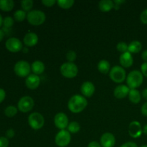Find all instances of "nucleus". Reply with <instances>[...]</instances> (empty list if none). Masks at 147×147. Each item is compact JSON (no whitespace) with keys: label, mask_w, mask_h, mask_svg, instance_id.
Instances as JSON below:
<instances>
[{"label":"nucleus","mask_w":147,"mask_h":147,"mask_svg":"<svg viewBox=\"0 0 147 147\" xmlns=\"http://www.w3.org/2000/svg\"><path fill=\"white\" fill-rule=\"evenodd\" d=\"M39 37L36 33L30 32L24 35L23 39V42L25 45L26 47H32L35 46L38 43Z\"/></svg>","instance_id":"16"},{"label":"nucleus","mask_w":147,"mask_h":147,"mask_svg":"<svg viewBox=\"0 0 147 147\" xmlns=\"http://www.w3.org/2000/svg\"><path fill=\"white\" fill-rule=\"evenodd\" d=\"M14 71L17 76L20 78H27L30 75L31 65L25 60H20L14 67Z\"/></svg>","instance_id":"6"},{"label":"nucleus","mask_w":147,"mask_h":147,"mask_svg":"<svg viewBox=\"0 0 147 147\" xmlns=\"http://www.w3.org/2000/svg\"><path fill=\"white\" fill-rule=\"evenodd\" d=\"M131 89L126 85H119L115 88L113 90V95L118 99H123L129 96Z\"/></svg>","instance_id":"18"},{"label":"nucleus","mask_w":147,"mask_h":147,"mask_svg":"<svg viewBox=\"0 0 147 147\" xmlns=\"http://www.w3.org/2000/svg\"><path fill=\"white\" fill-rule=\"evenodd\" d=\"M120 147H138L137 144L134 142H127L123 144Z\"/></svg>","instance_id":"38"},{"label":"nucleus","mask_w":147,"mask_h":147,"mask_svg":"<svg viewBox=\"0 0 147 147\" xmlns=\"http://www.w3.org/2000/svg\"><path fill=\"white\" fill-rule=\"evenodd\" d=\"M14 136H15V131H14V129H9L6 132V137L7 139H12Z\"/></svg>","instance_id":"37"},{"label":"nucleus","mask_w":147,"mask_h":147,"mask_svg":"<svg viewBox=\"0 0 147 147\" xmlns=\"http://www.w3.org/2000/svg\"><path fill=\"white\" fill-rule=\"evenodd\" d=\"M142 97L145 99V100H147V88L144 89V90H142Z\"/></svg>","instance_id":"43"},{"label":"nucleus","mask_w":147,"mask_h":147,"mask_svg":"<svg viewBox=\"0 0 147 147\" xmlns=\"http://www.w3.org/2000/svg\"><path fill=\"white\" fill-rule=\"evenodd\" d=\"M40 78L35 74H30L28 77L26 78L25 85L27 88L30 90H35L40 86Z\"/></svg>","instance_id":"15"},{"label":"nucleus","mask_w":147,"mask_h":147,"mask_svg":"<svg viewBox=\"0 0 147 147\" xmlns=\"http://www.w3.org/2000/svg\"><path fill=\"white\" fill-rule=\"evenodd\" d=\"M3 20H4V19L2 18L1 14H0V27H1V26L3 24Z\"/></svg>","instance_id":"47"},{"label":"nucleus","mask_w":147,"mask_h":147,"mask_svg":"<svg viewBox=\"0 0 147 147\" xmlns=\"http://www.w3.org/2000/svg\"><path fill=\"white\" fill-rule=\"evenodd\" d=\"M140 20L144 24H147V9L144 10L140 14Z\"/></svg>","instance_id":"34"},{"label":"nucleus","mask_w":147,"mask_h":147,"mask_svg":"<svg viewBox=\"0 0 147 147\" xmlns=\"http://www.w3.org/2000/svg\"><path fill=\"white\" fill-rule=\"evenodd\" d=\"M14 19H13L12 17H9V16L6 17L3 20V26H4L3 27H5V28L7 29H11V27L14 25Z\"/></svg>","instance_id":"30"},{"label":"nucleus","mask_w":147,"mask_h":147,"mask_svg":"<svg viewBox=\"0 0 147 147\" xmlns=\"http://www.w3.org/2000/svg\"><path fill=\"white\" fill-rule=\"evenodd\" d=\"M142 50V44L138 40H134L131 42L129 43L128 52L131 54H136L139 53Z\"/></svg>","instance_id":"23"},{"label":"nucleus","mask_w":147,"mask_h":147,"mask_svg":"<svg viewBox=\"0 0 147 147\" xmlns=\"http://www.w3.org/2000/svg\"><path fill=\"white\" fill-rule=\"evenodd\" d=\"M114 2L111 0H101L98 3L99 9L102 12H109L114 9Z\"/></svg>","instance_id":"20"},{"label":"nucleus","mask_w":147,"mask_h":147,"mask_svg":"<svg viewBox=\"0 0 147 147\" xmlns=\"http://www.w3.org/2000/svg\"><path fill=\"white\" fill-rule=\"evenodd\" d=\"M34 1L32 0H23L21 1L22 9L24 10L25 12H30L32 10Z\"/></svg>","instance_id":"27"},{"label":"nucleus","mask_w":147,"mask_h":147,"mask_svg":"<svg viewBox=\"0 0 147 147\" xmlns=\"http://www.w3.org/2000/svg\"><path fill=\"white\" fill-rule=\"evenodd\" d=\"M88 147H102L100 143H98V142L96 141H93V142H90V143L88 145Z\"/></svg>","instance_id":"41"},{"label":"nucleus","mask_w":147,"mask_h":147,"mask_svg":"<svg viewBox=\"0 0 147 147\" xmlns=\"http://www.w3.org/2000/svg\"><path fill=\"white\" fill-rule=\"evenodd\" d=\"M126 84L130 89H137L144 82V76L139 70H132L126 77Z\"/></svg>","instance_id":"2"},{"label":"nucleus","mask_w":147,"mask_h":147,"mask_svg":"<svg viewBox=\"0 0 147 147\" xmlns=\"http://www.w3.org/2000/svg\"><path fill=\"white\" fill-rule=\"evenodd\" d=\"M129 99L134 104H138L142 100V93L137 89H131L129 93Z\"/></svg>","instance_id":"21"},{"label":"nucleus","mask_w":147,"mask_h":147,"mask_svg":"<svg viewBox=\"0 0 147 147\" xmlns=\"http://www.w3.org/2000/svg\"><path fill=\"white\" fill-rule=\"evenodd\" d=\"M88 106V100L86 97L79 94L71 96L67 102L69 111L73 113H79L86 109Z\"/></svg>","instance_id":"1"},{"label":"nucleus","mask_w":147,"mask_h":147,"mask_svg":"<svg viewBox=\"0 0 147 147\" xmlns=\"http://www.w3.org/2000/svg\"><path fill=\"white\" fill-rule=\"evenodd\" d=\"M6 98V92L4 89L0 88V103L2 101H4V100Z\"/></svg>","instance_id":"40"},{"label":"nucleus","mask_w":147,"mask_h":147,"mask_svg":"<svg viewBox=\"0 0 147 147\" xmlns=\"http://www.w3.org/2000/svg\"><path fill=\"white\" fill-rule=\"evenodd\" d=\"M142 58L144 62L147 63V50H144L142 53Z\"/></svg>","instance_id":"42"},{"label":"nucleus","mask_w":147,"mask_h":147,"mask_svg":"<svg viewBox=\"0 0 147 147\" xmlns=\"http://www.w3.org/2000/svg\"><path fill=\"white\" fill-rule=\"evenodd\" d=\"M67 129L70 134H77L80 131V125L78 122L72 121L69 123Z\"/></svg>","instance_id":"26"},{"label":"nucleus","mask_w":147,"mask_h":147,"mask_svg":"<svg viewBox=\"0 0 147 147\" xmlns=\"http://www.w3.org/2000/svg\"><path fill=\"white\" fill-rule=\"evenodd\" d=\"M76 58H77V54L74 50H69L66 53V59L69 63H74Z\"/></svg>","instance_id":"32"},{"label":"nucleus","mask_w":147,"mask_h":147,"mask_svg":"<svg viewBox=\"0 0 147 147\" xmlns=\"http://www.w3.org/2000/svg\"><path fill=\"white\" fill-rule=\"evenodd\" d=\"M97 68L98 71L102 74H108L111 69L110 63L106 60H100L97 65Z\"/></svg>","instance_id":"22"},{"label":"nucleus","mask_w":147,"mask_h":147,"mask_svg":"<svg viewBox=\"0 0 147 147\" xmlns=\"http://www.w3.org/2000/svg\"><path fill=\"white\" fill-rule=\"evenodd\" d=\"M4 36H5V33H4V30H3L2 29H0V42L2 41Z\"/></svg>","instance_id":"44"},{"label":"nucleus","mask_w":147,"mask_h":147,"mask_svg":"<svg viewBox=\"0 0 147 147\" xmlns=\"http://www.w3.org/2000/svg\"><path fill=\"white\" fill-rule=\"evenodd\" d=\"M111 80L116 83H121L126 80V71L121 66L116 65L111 67L109 72Z\"/></svg>","instance_id":"4"},{"label":"nucleus","mask_w":147,"mask_h":147,"mask_svg":"<svg viewBox=\"0 0 147 147\" xmlns=\"http://www.w3.org/2000/svg\"><path fill=\"white\" fill-rule=\"evenodd\" d=\"M54 123L56 128L60 130H65L69 124V119L67 115L63 112L57 113L55 116Z\"/></svg>","instance_id":"11"},{"label":"nucleus","mask_w":147,"mask_h":147,"mask_svg":"<svg viewBox=\"0 0 147 147\" xmlns=\"http://www.w3.org/2000/svg\"><path fill=\"white\" fill-rule=\"evenodd\" d=\"M6 48L11 53H18L22 50L23 45L22 42L20 39L17 37H10L6 41Z\"/></svg>","instance_id":"10"},{"label":"nucleus","mask_w":147,"mask_h":147,"mask_svg":"<svg viewBox=\"0 0 147 147\" xmlns=\"http://www.w3.org/2000/svg\"><path fill=\"white\" fill-rule=\"evenodd\" d=\"M57 3L55 0H42V4L47 7H52Z\"/></svg>","instance_id":"33"},{"label":"nucleus","mask_w":147,"mask_h":147,"mask_svg":"<svg viewBox=\"0 0 147 147\" xmlns=\"http://www.w3.org/2000/svg\"><path fill=\"white\" fill-rule=\"evenodd\" d=\"M22 52L24 53H27L29 52V47H23V48H22Z\"/></svg>","instance_id":"46"},{"label":"nucleus","mask_w":147,"mask_h":147,"mask_svg":"<svg viewBox=\"0 0 147 147\" xmlns=\"http://www.w3.org/2000/svg\"><path fill=\"white\" fill-rule=\"evenodd\" d=\"M143 134V129L137 121H133L129 125V134L131 137L134 139H138Z\"/></svg>","instance_id":"12"},{"label":"nucleus","mask_w":147,"mask_h":147,"mask_svg":"<svg viewBox=\"0 0 147 147\" xmlns=\"http://www.w3.org/2000/svg\"><path fill=\"white\" fill-rule=\"evenodd\" d=\"M27 20L31 25L40 26L45 22L46 15L44 11L41 10L32 9L27 13Z\"/></svg>","instance_id":"3"},{"label":"nucleus","mask_w":147,"mask_h":147,"mask_svg":"<svg viewBox=\"0 0 147 147\" xmlns=\"http://www.w3.org/2000/svg\"><path fill=\"white\" fill-rule=\"evenodd\" d=\"M18 112V109L17 107L14 106H9L4 110V114L7 117H14V116H16Z\"/></svg>","instance_id":"29"},{"label":"nucleus","mask_w":147,"mask_h":147,"mask_svg":"<svg viewBox=\"0 0 147 147\" xmlns=\"http://www.w3.org/2000/svg\"><path fill=\"white\" fill-rule=\"evenodd\" d=\"M140 147H147V144H144L142 146H141Z\"/></svg>","instance_id":"48"},{"label":"nucleus","mask_w":147,"mask_h":147,"mask_svg":"<svg viewBox=\"0 0 147 147\" xmlns=\"http://www.w3.org/2000/svg\"><path fill=\"white\" fill-rule=\"evenodd\" d=\"M71 142V134L67 130H60L55 137V143L59 147H66Z\"/></svg>","instance_id":"8"},{"label":"nucleus","mask_w":147,"mask_h":147,"mask_svg":"<svg viewBox=\"0 0 147 147\" xmlns=\"http://www.w3.org/2000/svg\"><path fill=\"white\" fill-rule=\"evenodd\" d=\"M116 49H117V50L119 53L123 54V53L128 52L129 45H127L126 42H120L118 43L117 45H116Z\"/></svg>","instance_id":"31"},{"label":"nucleus","mask_w":147,"mask_h":147,"mask_svg":"<svg viewBox=\"0 0 147 147\" xmlns=\"http://www.w3.org/2000/svg\"><path fill=\"white\" fill-rule=\"evenodd\" d=\"M141 112L143 116L147 117V101L142 105V108H141Z\"/></svg>","instance_id":"39"},{"label":"nucleus","mask_w":147,"mask_h":147,"mask_svg":"<svg viewBox=\"0 0 147 147\" xmlns=\"http://www.w3.org/2000/svg\"><path fill=\"white\" fill-rule=\"evenodd\" d=\"M34 106V100L31 96H25L22 97L17 103V109L22 113H27L32 110Z\"/></svg>","instance_id":"9"},{"label":"nucleus","mask_w":147,"mask_h":147,"mask_svg":"<svg viewBox=\"0 0 147 147\" xmlns=\"http://www.w3.org/2000/svg\"><path fill=\"white\" fill-rule=\"evenodd\" d=\"M57 4L60 8L68 9L74 5L75 1L74 0H58L57 1Z\"/></svg>","instance_id":"25"},{"label":"nucleus","mask_w":147,"mask_h":147,"mask_svg":"<svg viewBox=\"0 0 147 147\" xmlns=\"http://www.w3.org/2000/svg\"><path fill=\"white\" fill-rule=\"evenodd\" d=\"M143 133L145 135H147V124H145L143 127Z\"/></svg>","instance_id":"45"},{"label":"nucleus","mask_w":147,"mask_h":147,"mask_svg":"<svg viewBox=\"0 0 147 147\" xmlns=\"http://www.w3.org/2000/svg\"><path fill=\"white\" fill-rule=\"evenodd\" d=\"M28 123L34 130H40L44 126L45 119L38 112H33L28 116Z\"/></svg>","instance_id":"7"},{"label":"nucleus","mask_w":147,"mask_h":147,"mask_svg":"<svg viewBox=\"0 0 147 147\" xmlns=\"http://www.w3.org/2000/svg\"><path fill=\"white\" fill-rule=\"evenodd\" d=\"M96 91L94 84L90 81H86L80 86V92L82 95L86 98H90L93 96Z\"/></svg>","instance_id":"14"},{"label":"nucleus","mask_w":147,"mask_h":147,"mask_svg":"<svg viewBox=\"0 0 147 147\" xmlns=\"http://www.w3.org/2000/svg\"><path fill=\"white\" fill-rule=\"evenodd\" d=\"M27 12L22 9H18L14 13V19L17 22H23L27 19Z\"/></svg>","instance_id":"28"},{"label":"nucleus","mask_w":147,"mask_h":147,"mask_svg":"<svg viewBox=\"0 0 147 147\" xmlns=\"http://www.w3.org/2000/svg\"><path fill=\"white\" fill-rule=\"evenodd\" d=\"M60 73L66 78H74L78 73V67L74 63H64L60 67Z\"/></svg>","instance_id":"5"},{"label":"nucleus","mask_w":147,"mask_h":147,"mask_svg":"<svg viewBox=\"0 0 147 147\" xmlns=\"http://www.w3.org/2000/svg\"><path fill=\"white\" fill-rule=\"evenodd\" d=\"M100 144L102 147H113L116 144V137L111 132H106L100 137Z\"/></svg>","instance_id":"13"},{"label":"nucleus","mask_w":147,"mask_h":147,"mask_svg":"<svg viewBox=\"0 0 147 147\" xmlns=\"http://www.w3.org/2000/svg\"><path fill=\"white\" fill-rule=\"evenodd\" d=\"M119 62H120L121 67L123 68H129V67H131L134 63L132 54L129 52L123 53V54L121 55L120 57H119Z\"/></svg>","instance_id":"17"},{"label":"nucleus","mask_w":147,"mask_h":147,"mask_svg":"<svg viewBox=\"0 0 147 147\" xmlns=\"http://www.w3.org/2000/svg\"><path fill=\"white\" fill-rule=\"evenodd\" d=\"M45 65L40 60H35L32 63L31 70L32 71L33 74L39 76L45 72Z\"/></svg>","instance_id":"19"},{"label":"nucleus","mask_w":147,"mask_h":147,"mask_svg":"<svg viewBox=\"0 0 147 147\" xmlns=\"http://www.w3.org/2000/svg\"><path fill=\"white\" fill-rule=\"evenodd\" d=\"M141 73L144 76L147 77V63L146 62L142 63V65H141Z\"/></svg>","instance_id":"36"},{"label":"nucleus","mask_w":147,"mask_h":147,"mask_svg":"<svg viewBox=\"0 0 147 147\" xmlns=\"http://www.w3.org/2000/svg\"><path fill=\"white\" fill-rule=\"evenodd\" d=\"M14 2L12 0H0V9L4 11H10L14 9Z\"/></svg>","instance_id":"24"},{"label":"nucleus","mask_w":147,"mask_h":147,"mask_svg":"<svg viewBox=\"0 0 147 147\" xmlns=\"http://www.w3.org/2000/svg\"><path fill=\"white\" fill-rule=\"evenodd\" d=\"M9 139L4 136L0 137V147H8L9 146Z\"/></svg>","instance_id":"35"}]
</instances>
